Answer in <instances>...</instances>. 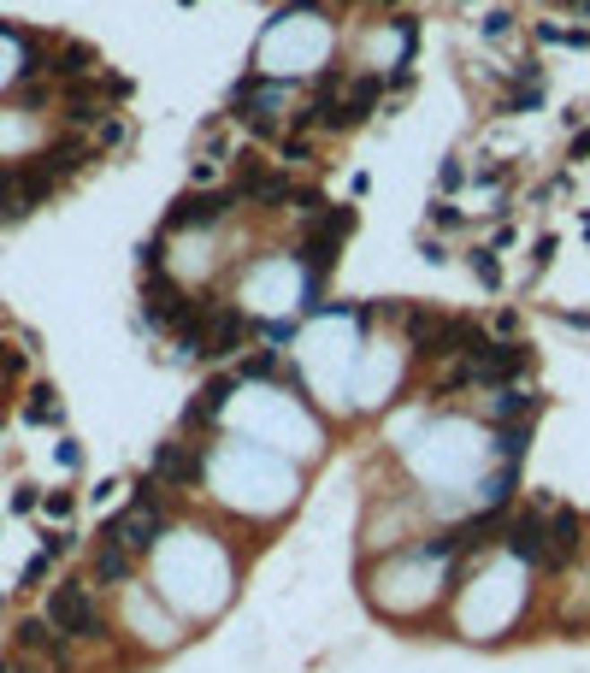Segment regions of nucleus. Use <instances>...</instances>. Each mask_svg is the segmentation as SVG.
<instances>
[{
  "mask_svg": "<svg viewBox=\"0 0 590 673\" xmlns=\"http://www.w3.org/2000/svg\"><path fill=\"white\" fill-rule=\"evenodd\" d=\"M325 231H337V237H349V231H354V207H337V213H325Z\"/></svg>",
  "mask_w": 590,
  "mask_h": 673,
  "instance_id": "26",
  "label": "nucleus"
},
{
  "mask_svg": "<svg viewBox=\"0 0 590 673\" xmlns=\"http://www.w3.org/2000/svg\"><path fill=\"white\" fill-rule=\"evenodd\" d=\"M0 366H6V354H0Z\"/></svg>",
  "mask_w": 590,
  "mask_h": 673,
  "instance_id": "34",
  "label": "nucleus"
},
{
  "mask_svg": "<svg viewBox=\"0 0 590 673\" xmlns=\"http://www.w3.org/2000/svg\"><path fill=\"white\" fill-rule=\"evenodd\" d=\"M230 201H237V189H213V196H183V201H171L166 231H189V224H219V219L230 213Z\"/></svg>",
  "mask_w": 590,
  "mask_h": 673,
  "instance_id": "9",
  "label": "nucleus"
},
{
  "mask_svg": "<svg viewBox=\"0 0 590 673\" xmlns=\"http://www.w3.org/2000/svg\"><path fill=\"white\" fill-rule=\"evenodd\" d=\"M42 549L59 561V555H71V549H77V538H71V532H48V538H42Z\"/></svg>",
  "mask_w": 590,
  "mask_h": 673,
  "instance_id": "25",
  "label": "nucleus"
},
{
  "mask_svg": "<svg viewBox=\"0 0 590 673\" xmlns=\"http://www.w3.org/2000/svg\"><path fill=\"white\" fill-rule=\"evenodd\" d=\"M590 154V130H578V136H573V160H585Z\"/></svg>",
  "mask_w": 590,
  "mask_h": 673,
  "instance_id": "31",
  "label": "nucleus"
},
{
  "mask_svg": "<svg viewBox=\"0 0 590 673\" xmlns=\"http://www.w3.org/2000/svg\"><path fill=\"white\" fill-rule=\"evenodd\" d=\"M337 249H343V237L319 224V231H313V237L301 242V267H308V278H325V272L337 267Z\"/></svg>",
  "mask_w": 590,
  "mask_h": 673,
  "instance_id": "13",
  "label": "nucleus"
},
{
  "mask_svg": "<svg viewBox=\"0 0 590 673\" xmlns=\"http://www.w3.org/2000/svg\"><path fill=\"white\" fill-rule=\"evenodd\" d=\"M431 219H437V224H461V207H449V201H437V207H431Z\"/></svg>",
  "mask_w": 590,
  "mask_h": 673,
  "instance_id": "30",
  "label": "nucleus"
},
{
  "mask_svg": "<svg viewBox=\"0 0 590 673\" xmlns=\"http://www.w3.org/2000/svg\"><path fill=\"white\" fill-rule=\"evenodd\" d=\"M48 514L65 520V514H71V491H54V496H48Z\"/></svg>",
  "mask_w": 590,
  "mask_h": 673,
  "instance_id": "29",
  "label": "nucleus"
},
{
  "mask_svg": "<svg viewBox=\"0 0 590 673\" xmlns=\"http://www.w3.org/2000/svg\"><path fill=\"white\" fill-rule=\"evenodd\" d=\"M42 615H48V626H54L65 644H95V638H107V615L95 608L89 579H59V585L48 590Z\"/></svg>",
  "mask_w": 590,
  "mask_h": 673,
  "instance_id": "1",
  "label": "nucleus"
},
{
  "mask_svg": "<svg viewBox=\"0 0 590 673\" xmlns=\"http://www.w3.org/2000/svg\"><path fill=\"white\" fill-rule=\"evenodd\" d=\"M272 372H278V349H254L242 361V379H272Z\"/></svg>",
  "mask_w": 590,
  "mask_h": 673,
  "instance_id": "21",
  "label": "nucleus"
},
{
  "mask_svg": "<svg viewBox=\"0 0 590 673\" xmlns=\"http://www.w3.org/2000/svg\"><path fill=\"white\" fill-rule=\"evenodd\" d=\"M48 567H54V555H48V549H42V555H30V561H24V585H42Z\"/></svg>",
  "mask_w": 590,
  "mask_h": 673,
  "instance_id": "24",
  "label": "nucleus"
},
{
  "mask_svg": "<svg viewBox=\"0 0 590 673\" xmlns=\"http://www.w3.org/2000/svg\"><path fill=\"white\" fill-rule=\"evenodd\" d=\"M42 160L54 166V178H59V171H77V166L89 160V142H83V136H65V142H54V148H48Z\"/></svg>",
  "mask_w": 590,
  "mask_h": 673,
  "instance_id": "17",
  "label": "nucleus"
},
{
  "mask_svg": "<svg viewBox=\"0 0 590 673\" xmlns=\"http://www.w3.org/2000/svg\"><path fill=\"white\" fill-rule=\"evenodd\" d=\"M24 420H30V425H54V420H59L54 384H36V390H30V402H24Z\"/></svg>",
  "mask_w": 590,
  "mask_h": 673,
  "instance_id": "18",
  "label": "nucleus"
},
{
  "mask_svg": "<svg viewBox=\"0 0 590 673\" xmlns=\"http://www.w3.org/2000/svg\"><path fill=\"white\" fill-rule=\"evenodd\" d=\"M543 538H549V567H543V573L573 567L578 549H585V520H578V508H555V514L543 520Z\"/></svg>",
  "mask_w": 590,
  "mask_h": 673,
  "instance_id": "5",
  "label": "nucleus"
},
{
  "mask_svg": "<svg viewBox=\"0 0 590 673\" xmlns=\"http://www.w3.org/2000/svg\"><path fill=\"white\" fill-rule=\"evenodd\" d=\"M502 549H508L514 561H525V567H537V573H543V567H549L543 514H532V508H525V514H514V520H508V532H502Z\"/></svg>",
  "mask_w": 590,
  "mask_h": 673,
  "instance_id": "6",
  "label": "nucleus"
},
{
  "mask_svg": "<svg viewBox=\"0 0 590 673\" xmlns=\"http://www.w3.org/2000/svg\"><path fill=\"white\" fill-rule=\"evenodd\" d=\"M378 95H384V83H378V77H354V83H349V101H343V130H349V125H360V118H372Z\"/></svg>",
  "mask_w": 590,
  "mask_h": 673,
  "instance_id": "14",
  "label": "nucleus"
},
{
  "mask_svg": "<svg viewBox=\"0 0 590 673\" xmlns=\"http://www.w3.org/2000/svg\"><path fill=\"white\" fill-rule=\"evenodd\" d=\"M89 66H95V54H89V48H65V54H59V66H54V71H59V77H83Z\"/></svg>",
  "mask_w": 590,
  "mask_h": 673,
  "instance_id": "22",
  "label": "nucleus"
},
{
  "mask_svg": "<svg viewBox=\"0 0 590 673\" xmlns=\"http://www.w3.org/2000/svg\"><path fill=\"white\" fill-rule=\"evenodd\" d=\"M466 361H473V379L490 384V390H508L514 379L532 372V349H525V343H484V349L466 354Z\"/></svg>",
  "mask_w": 590,
  "mask_h": 673,
  "instance_id": "2",
  "label": "nucleus"
},
{
  "mask_svg": "<svg viewBox=\"0 0 590 673\" xmlns=\"http://www.w3.org/2000/svg\"><path fill=\"white\" fill-rule=\"evenodd\" d=\"M578 18H590V0H578Z\"/></svg>",
  "mask_w": 590,
  "mask_h": 673,
  "instance_id": "32",
  "label": "nucleus"
},
{
  "mask_svg": "<svg viewBox=\"0 0 590 673\" xmlns=\"http://www.w3.org/2000/svg\"><path fill=\"white\" fill-rule=\"evenodd\" d=\"M473 272H478V278H484V284H490V290H496V284H502V267H496V254H484V249L473 254Z\"/></svg>",
  "mask_w": 590,
  "mask_h": 673,
  "instance_id": "23",
  "label": "nucleus"
},
{
  "mask_svg": "<svg viewBox=\"0 0 590 673\" xmlns=\"http://www.w3.org/2000/svg\"><path fill=\"white\" fill-rule=\"evenodd\" d=\"M13 644H18V656H42V661H54V668H65V661H71V644L48 626V615H24L13 626Z\"/></svg>",
  "mask_w": 590,
  "mask_h": 673,
  "instance_id": "7",
  "label": "nucleus"
},
{
  "mask_svg": "<svg viewBox=\"0 0 590 673\" xmlns=\"http://www.w3.org/2000/svg\"><path fill=\"white\" fill-rule=\"evenodd\" d=\"M201 473H207L201 443H183V437L154 443V478L166 485V491H189V485H201Z\"/></svg>",
  "mask_w": 590,
  "mask_h": 673,
  "instance_id": "3",
  "label": "nucleus"
},
{
  "mask_svg": "<svg viewBox=\"0 0 590 673\" xmlns=\"http://www.w3.org/2000/svg\"><path fill=\"white\" fill-rule=\"evenodd\" d=\"M230 390H237V379H225V372H219V379H207V384L195 390V402L183 407V425H207L213 414L230 402Z\"/></svg>",
  "mask_w": 590,
  "mask_h": 673,
  "instance_id": "12",
  "label": "nucleus"
},
{
  "mask_svg": "<svg viewBox=\"0 0 590 673\" xmlns=\"http://www.w3.org/2000/svg\"><path fill=\"white\" fill-rule=\"evenodd\" d=\"M36 503H42V496H36V485H18V496H13V514H30Z\"/></svg>",
  "mask_w": 590,
  "mask_h": 673,
  "instance_id": "28",
  "label": "nucleus"
},
{
  "mask_svg": "<svg viewBox=\"0 0 590 673\" xmlns=\"http://www.w3.org/2000/svg\"><path fill=\"white\" fill-rule=\"evenodd\" d=\"M100 538L125 544L130 555H148V549L166 538V514H154V508H125L118 520H107V526H100Z\"/></svg>",
  "mask_w": 590,
  "mask_h": 673,
  "instance_id": "4",
  "label": "nucleus"
},
{
  "mask_svg": "<svg viewBox=\"0 0 590 673\" xmlns=\"http://www.w3.org/2000/svg\"><path fill=\"white\" fill-rule=\"evenodd\" d=\"M189 302H195V295H183L166 272H148V284H142V313H148L154 325H171V331H178L183 313H189Z\"/></svg>",
  "mask_w": 590,
  "mask_h": 673,
  "instance_id": "8",
  "label": "nucleus"
},
{
  "mask_svg": "<svg viewBox=\"0 0 590 673\" xmlns=\"http://www.w3.org/2000/svg\"><path fill=\"white\" fill-rule=\"evenodd\" d=\"M466 384H478V379H473V361H443V372L431 379V390L449 396V390H466Z\"/></svg>",
  "mask_w": 590,
  "mask_h": 673,
  "instance_id": "19",
  "label": "nucleus"
},
{
  "mask_svg": "<svg viewBox=\"0 0 590 673\" xmlns=\"http://www.w3.org/2000/svg\"><path fill=\"white\" fill-rule=\"evenodd\" d=\"M130 573H136V555L125 544H113V538H95V549H89V585H130Z\"/></svg>",
  "mask_w": 590,
  "mask_h": 673,
  "instance_id": "10",
  "label": "nucleus"
},
{
  "mask_svg": "<svg viewBox=\"0 0 590 673\" xmlns=\"http://www.w3.org/2000/svg\"><path fill=\"white\" fill-rule=\"evenodd\" d=\"M0 673H13V661H0Z\"/></svg>",
  "mask_w": 590,
  "mask_h": 673,
  "instance_id": "33",
  "label": "nucleus"
},
{
  "mask_svg": "<svg viewBox=\"0 0 590 673\" xmlns=\"http://www.w3.org/2000/svg\"><path fill=\"white\" fill-rule=\"evenodd\" d=\"M490 449L502 467H520L525 449H532V425H490Z\"/></svg>",
  "mask_w": 590,
  "mask_h": 673,
  "instance_id": "15",
  "label": "nucleus"
},
{
  "mask_svg": "<svg viewBox=\"0 0 590 673\" xmlns=\"http://www.w3.org/2000/svg\"><path fill=\"white\" fill-rule=\"evenodd\" d=\"M514 491H520V467H502L496 478H484V485H478L484 508H508V503H514Z\"/></svg>",
  "mask_w": 590,
  "mask_h": 673,
  "instance_id": "16",
  "label": "nucleus"
},
{
  "mask_svg": "<svg viewBox=\"0 0 590 673\" xmlns=\"http://www.w3.org/2000/svg\"><path fill=\"white\" fill-rule=\"evenodd\" d=\"M254 201H260V207H283V201H295V183H290V178H278V171H272V178L260 183V196H254Z\"/></svg>",
  "mask_w": 590,
  "mask_h": 673,
  "instance_id": "20",
  "label": "nucleus"
},
{
  "mask_svg": "<svg viewBox=\"0 0 590 673\" xmlns=\"http://www.w3.org/2000/svg\"><path fill=\"white\" fill-rule=\"evenodd\" d=\"M537 414H543V396H537V390L508 384V390L490 396V425H532Z\"/></svg>",
  "mask_w": 590,
  "mask_h": 673,
  "instance_id": "11",
  "label": "nucleus"
},
{
  "mask_svg": "<svg viewBox=\"0 0 590 673\" xmlns=\"http://www.w3.org/2000/svg\"><path fill=\"white\" fill-rule=\"evenodd\" d=\"M160 260H166V242H142V267H148V272H160Z\"/></svg>",
  "mask_w": 590,
  "mask_h": 673,
  "instance_id": "27",
  "label": "nucleus"
}]
</instances>
